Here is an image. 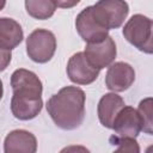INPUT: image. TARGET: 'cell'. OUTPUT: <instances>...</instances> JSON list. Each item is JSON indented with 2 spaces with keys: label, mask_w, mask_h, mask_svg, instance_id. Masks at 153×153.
<instances>
[{
  "label": "cell",
  "mask_w": 153,
  "mask_h": 153,
  "mask_svg": "<svg viewBox=\"0 0 153 153\" xmlns=\"http://www.w3.org/2000/svg\"><path fill=\"white\" fill-rule=\"evenodd\" d=\"M85 92L78 86L62 87L47 100V111L53 122L61 129L72 130L84 122Z\"/></svg>",
  "instance_id": "obj_1"
},
{
  "label": "cell",
  "mask_w": 153,
  "mask_h": 153,
  "mask_svg": "<svg viewBox=\"0 0 153 153\" xmlns=\"http://www.w3.org/2000/svg\"><path fill=\"white\" fill-rule=\"evenodd\" d=\"M124 38L140 51L152 54V20L143 14H134L123 27Z\"/></svg>",
  "instance_id": "obj_2"
},
{
  "label": "cell",
  "mask_w": 153,
  "mask_h": 153,
  "mask_svg": "<svg viewBox=\"0 0 153 153\" xmlns=\"http://www.w3.org/2000/svg\"><path fill=\"white\" fill-rule=\"evenodd\" d=\"M93 17L108 30L120 27L129 12L124 0H99L91 6Z\"/></svg>",
  "instance_id": "obj_3"
},
{
  "label": "cell",
  "mask_w": 153,
  "mask_h": 153,
  "mask_svg": "<svg viewBox=\"0 0 153 153\" xmlns=\"http://www.w3.org/2000/svg\"><path fill=\"white\" fill-rule=\"evenodd\" d=\"M56 50L55 35L45 29L33 30L26 38V54L37 63H45L51 60Z\"/></svg>",
  "instance_id": "obj_4"
},
{
  "label": "cell",
  "mask_w": 153,
  "mask_h": 153,
  "mask_svg": "<svg viewBox=\"0 0 153 153\" xmlns=\"http://www.w3.org/2000/svg\"><path fill=\"white\" fill-rule=\"evenodd\" d=\"M116 54V44L111 36L105 37L100 42L87 43L84 50V55L87 61L99 71L109 67L115 61Z\"/></svg>",
  "instance_id": "obj_5"
},
{
  "label": "cell",
  "mask_w": 153,
  "mask_h": 153,
  "mask_svg": "<svg viewBox=\"0 0 153 153\" xmlns=\"http://www.w3.org/2000/svg\"><path fill=\"white\" fill-rule=\"evenodd\" d=\"M75 27L79 36L86 43H96L109 36V30L104 27L92 14L91 6L84 8L75 19Z\"/></svg>",
  "instance_id": "obj_6"
},
{
  "label": "cell",
  "mask_w": 153,
  "mask_h": 153,
  "mask_svg": "<svg viewBox=\"0 0 153 153\" xmlns=\"http://www.w3.org/2000/svg\"><path fill=\"white\" fill-rule=\"evenodd\" d=\"M13 94L30 98H41L43 85L41 79L31 71L25 68L16 69L11 75Z\"/></svg>",
  "instance_id": "obj_7"
},
{
  "label": "cell",
  "mask_w": 153,
  "mask_h": 153,
  "mask_svg": "<svg viewBox=\"0 0 153 153\" xmlns=\"http://www.w3.org/2000/svg\"><path fill=\"white\" fill-rule=\"evenodd\" d=\"M67 75L76 85H88L97 80L99 69L93 67L84 55V51L73 54L67 63Z\"/></svg>",
  "instance_id": "obj_8"
},
{
  "label": "cell",
  "mask_w": 153,
  "mask_h": 153,
  "mask_svg": "<svg viewBox=\"0 0 153 153\" xmlns=\"http://www.w3.org/2000/svg\"><path fill=\"white\" fill-rule=\"evenodd\" d=\"M135 80L134 68L123 61L112 62L105 75V85L112 92H123L128 90Z\"/></svg>",
  "instance_id": "obj_9"
},
{
  "label": "cell",
  "mask_w": 153,
  "mask_h": 153,
  "mask_svg": "<svg viewBox=\"0 0 153 153\" xmlns=\"http://www.w3.org/2000/svg\"><path fill=\"white\" fill-rule=\"evenodd\" d=\"M120 137H137L141 131V121L137 110L133 106L124 105L116 115L112 128Z\"/></svg>",
  "instance_id": "obj_10"
},
{
  "label": "cell",
  "mask_w": 153,
  "mask_h": 153,
  "mask_svg": "<svg viewBox=\"0 0 153 153\" xmlns=\"http://www.w3.org/2000/svg\"><path fill=\"white\" fill-rule=\"evenodd\" d=\"M6 153H35L37 151L36 136L24 129H16L7 134L4 142Z\"/></svg>",
  "instance_id": "obj_11"
},
{
  "label": "cell",
  "mask_w": 153,
  "mask_h": 153,
  "mask_svg": "<svg viewBox=\"0 0 153 153\" xmlns=\"http://www.w3.org/2000/svg\"><path fill=\"white\" fill-rule=\"evenodd\" d=\"M124 105H126L124 100L122 99L121 96L116 94V92L105 93L100 98V100L98 103V108H97L98 118H99V122L102 123V126L111 129L112 122H114L117 112Z\"/></svg>",
  "instance_id": "obj_12"
},
{
  "label": "cell",
  "mask_w": 153,
  "mask_h": 153,
  "mask_svg": "<svg viewBox=\"0 0 153 153\" xmlns=\"http://www.w3.org/2000/svg\"><path fill=\"white\" fill-rule=\"evenodd\" d=\"M43 108V100L41 98H30L22 96H12L11 111L12 115L20 121H29L35 118Z\"/></svg>",
  "instance_id": "obj_13"
},
{
  "label": "cell",
  "mask_w": 153,
  "mask_h": 153,
  "mask_svg": "<svg viewBox=\"0 0 153 153\" xmlns=\"http://www.w3.org/2000/svg\"><path fill=\"white\" fill-rule=\"evenodd\" d=\"M24 38V32L18 22L12 18H0V47L6 49H14Z\"/></svg>",
  "instance_id": "obj_14"
},
{
  "label": "cell",
  "mask_w": 153,
  "mask_h": 153,
  "mask_svg": "<svg viewBox=\"0 0 153 153\" xmlns=\"http://www.w3.org/2000/svg\"><path fill=\"white\" fill-rule=\"evenodd\" d=\"M27 14L38 20H45L53 17L56 10L54 0H25Z\"/></svg>",
  "instance_id": "obj_15"
},
{
  "label": "cell",
  "mask_w": 153,
  "mask_h": 153,
  "mask_svg": "<svg viewBox=\"0 0 153 153\" xmlns=\"http://www.w3.org/2000/svg\"><path fill=\"white\" fill-rule=\"evenodd\" d=\"M137 114L141 121V130L146 134L153 133V122H152V98H145L140 102L137 108Z\"/></svg>",
  "instance_id": "obj_16"
},
{
  "label": "cell",
  "mask_w": 153,
  "mask_h": 153,
  "mask_svg": "<svg viewBox=\"0 0 153 153\" xmlns=\"http://www.w3.org/2000/svg\"><path fill=\"white\" fill-rule=\"evenodd\" d=\"M116 142L118 143V148L116 149V152H135V153H137L140 151L135 137H120L118 136Z\"/></svg>",
  "instance_id": "obj_17"
},
{
  "label": "cell",
  "mask_w": 153,
  "mask_h": 153,
  "mask_svg": "<svg viewBox=\"0 0 153 153\" xmlns=\"http://www.w3.org/2000/svg\"><path fill=\"white\" fill-rule=\"evenodd\" d=\"M12 60V53L10 49L0 47V72H4Z\"/></svg>",
  "instance_id": "obj_18"
},
{
  "label": "cell",
  "mask_w": 153,
  "mask_h": 153,
  "mask_svg": "<svg viewBox=\"0 0 153 153\" xmlns=\"http://www.w3.org/2000/svg\"><path fill=\"white\" fill-rule=\"evenodd\" d=\"M81 0H54L56 7L60 8H72L76 6Z\"/></svg>",
  "instance_id": "obj_19"
},
{
  "label": "cell",
  "mask_w": 153,
  "mask_h": 153,
  "mask_svg": "<svg viewBox=\"0 0 153 153\" xmlns=\"http://www.w3.org/2000/svg\"><path fill=\"white\" fill-rule=\"evenodd\" d=\"M5 5H6V0H0V11L4 10Z\"/></svg>",
  "instance_id": "obj_20"
},
{
  "label": "cell",
  "mask_w": 153,
  "mask_h": 153,
  "mask_svg": "<svg viewBox=\"0 0 153 153\" xmlns=\"http://www.w3.org/2000/svg\"><path fill=\"white\" fill-rule=\"evenodd\" d=\"M2 93H4V88H2V81L0 79V99L2 98Z\"/></svg>",
  "instance_id": "obj_21"
}]
</instances>
